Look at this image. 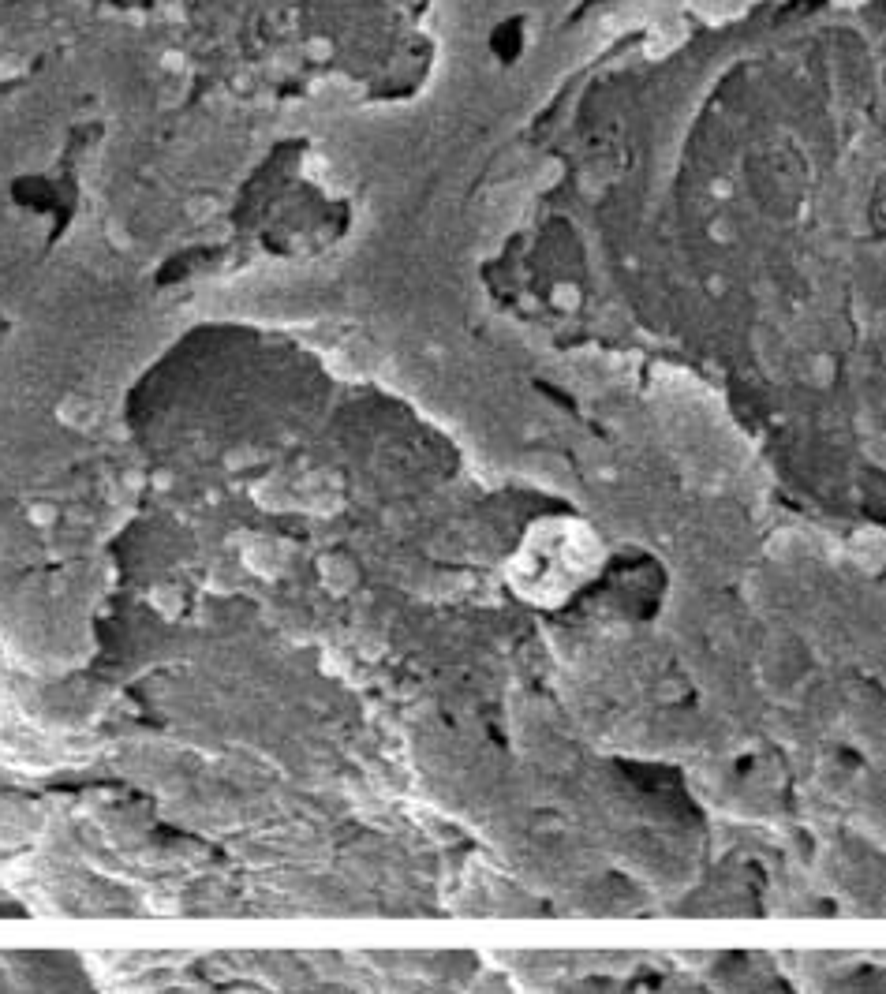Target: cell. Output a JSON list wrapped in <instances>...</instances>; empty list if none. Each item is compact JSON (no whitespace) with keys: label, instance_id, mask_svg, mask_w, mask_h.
Masks as SVG:
<instances>
[{"label":"cell","instance_id":"cell-1","mask_svg":"<svg viewBox=\"0 0 886 994\" xmlns=\"http://www.w3.org/2000/svg\"><path fill=\"white\" fill-rule=\"evenodd\" d=\"M602 565V542L572 516H546L524 531L505 576L516 595L531 606H561L584 587Z\"/></svg>","mask_w":886,"mask_h":994}]
</instances>
